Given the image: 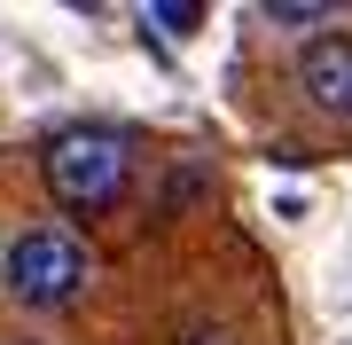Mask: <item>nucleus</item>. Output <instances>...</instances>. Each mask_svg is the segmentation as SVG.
I'll list each match as a JSON object with an SVG mask.
<instances>
[{
	"label": "nucleus",
	"instance_id": "5",
	"mask_svg": "<svg viewBox=\"0 0 352 345\" xmlns=\"http://www.w3.org/2000/svg\"><path fill=\"white\" fill-rule=\"evenodd\" d=\"M141 16H149V24H157V32H180V39H188L204 8H164V0H157V8H141Z\"/></svg>",
	"mask_w": 352,
	"mask_h": 345
},
{
	"label": "nucleus",
	"instance_id": "3",
	"mask_svg": "<svg viewBox=\"0 0 352 345\" xmlns=\"http://www.w3.org/2000/svg\"><path fill=\"white\" fill-rule=\"evenodd\" d=\"M298 94H305L321 118L352 126V32H321V39H305V55H298Z\"/></svg>",
	"mask_w": 352,
	"mask_h": 345
},
{
	"label": "nucleus",
	"instance_id": "2",
	"mask_svg": "<svg viewBox=\"0 0 352 345\" xmlns=\"http://www.w3.org/2000/svg\"><path fill=\"white\" fill-rule=\"evenodd\" d=\"M39 173H47L55 205L71 220H94V212H110L133 189V141L118 126H63L39 149Z\"/></svg>",
	"mask_w": 352,
	"mask_h": 345
},
{
	"label": "nucleus",
	"instance_id": "1",
	"mask_svg": "<svg viewBox=\"0 0 352 345\" xmlns=\"http://www.w3.org/2000/svg\"><path fill=\"white\" fill-rule=\"evenodd\" d=\"M94 282V251L71 220H24L8 243H0V298L24 314H63L87 298Z\"/></svg>",
	"mask_w": 352,
	"mask_h": 345
},
{
	"label": "nucleus",
	"instance_id": "4",
	"mask_svg": "<svg viewBox=\"0 0 352 345\" xmlns=\"http://www.w3.org/2000/svg\"><path fill=\"white\" fill-rule=\"evenodd\" d=\"M329 16H337L329 0H305V8H298V0H266L258 24H274V32H305V24H329Z\"/></svg>",
	"mask_w": 352,
	"mask_h": 345
}]
</instances>
